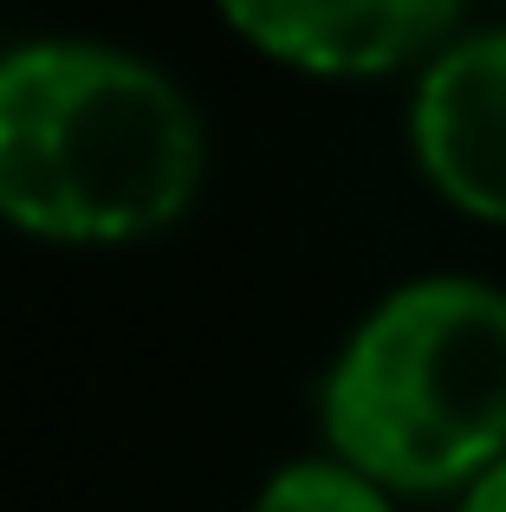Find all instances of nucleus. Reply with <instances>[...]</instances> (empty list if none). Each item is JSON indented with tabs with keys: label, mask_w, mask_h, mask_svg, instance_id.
<instances>
[{
	"label": "nucleus",
	"mask_w": 506,
	"mask_h": 512,
	"mask_svg": "<svg viewBox=\"0 0 506 512\" xmlns=\"http://www.w3.org/2000/svg\"><path fill=\"white\" fill-rule=\"evenodd\" d=\"M202 169L195 117L150 65L33 46L0 65V214L52 240L176 221Z\"/></svg>",
	"instance_id": "obj_1"
},
{
	"label": "nucleus",
	"mask_w": 506,
	"mask_h": 512,
	"mask_svg": "<svg viewBox=\"0 0 506 512\" xmlns=\"http://www.w3.org/2000/svg\"><path fill=\"white\" fill-rule=\"evenodd\" d=\"M325 435L377 487H474L506 461V299L422 279L377 305L331 370Z\"/></svg>",
	"instance_id": "obj_2"
},
{
	"label": "nucleus",
	"mask_w": 506,
	"mask_h": 512,
	"mask_svg": "<svg viewBox=\"0 0 506 512\" xmlns=\"http://www.w3.org/2000/svg\"><path fill=\"white\" fill-rule=\"evenodd\" d=\"M416 156L455 208L506 227V33H481L429 65Z\"/></svg>",
	"instance_id": "obj_3"
},
{
	"label": "nucleus",
	"mask_w": 506,
	"mask_h": 512,
	"mask_svg": "<svg viewBox=\"0 0 506 512\" xmlns=\"http://www.w3.org/2000/svg\"><path fill=\"white\" fill-rule=\"evenodd\" d=\"M260 52L305 72L364 78L429 52L461 0H221Z\"/></svg>",
	"instance_id": "obj_4"
},
{
	"label": "nucleus",
	"mask_w": 506,
	"mask_h": 512,
	"mask_svg": "<svg viewBox=\"0 0 506 512\" xmlns=\"http://www.w3.org/2000/svg\"><path fill=\"white\" fill-rule=\"evenodd\" d=\"M253 512H390V500H383L377 480H364L344 461H305L286 467Z\"/></svg>",
	"instance_id": "obj_5"
},
{
	"label": "nucleus",
	"mask_w": 506,
	"mask_h": 512,
	"mask_svg": "<svg viewBox=\"0 0 506 512\" xmlns=\"http://www.w3.org/2000/svg\"><path fill=\"white\" fill-rule=\"evenodd\" d=\"M461 512H506V461H494L481 480H474L468 500H461Z\"/></svg>",
	"instance_id": "obj_6"
}]
</instances>
